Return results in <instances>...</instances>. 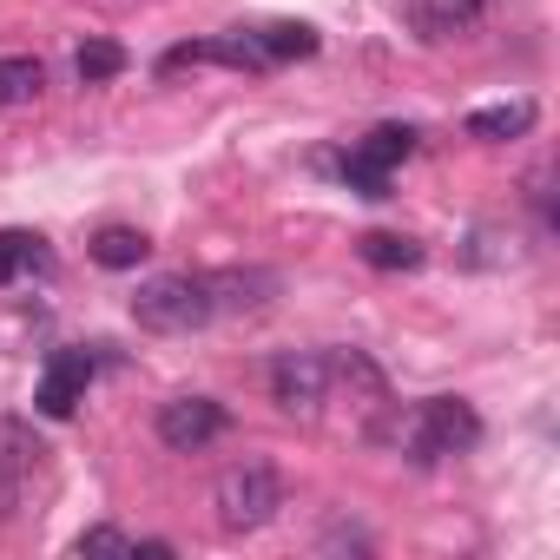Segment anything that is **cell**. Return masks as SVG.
Segmentation results:
<instances>
[{"mask_svg":"<svg viewBox=\"0 0 560 560\" xmlns=\"http://www.w3.org/2000/svg\"><path fill=\"white\" fill-rule=\"evenodd\" d=\"M132 317H139V330H159V337L205 330V324L218 317V304H211V277H191V270L152 277V284H139V298H132Z\"/></svg>","mask_w":560,"mask_h":560,"instance_id":"obj_1","label":"cell"},{"mask_svg":"<svg viewBox=\"0 0 560 560\" xmlns=\"http://www.w3.org/2000/svg\"><path fill=\"white\" fill-rule=\"evenodd\" d=\"M211 494H218V521L231 534H250L284 508V481H277V468H264V462H231Z\"/></svg>","mask_w":560,"mask_h":560,"instance_id":"obj_2","label":"cell"},{"mask_svg":"<svg viewBox=\"0 0 560 560\" xmlns=\"http://www.w3.org/2000/svg\"><path fill=\"white\" fill-rule=\"evenodd\" d=\"M481 442V416L462 402V396H429L409 422V448L416 462H442V455H462Z\"/></svg>","mask_w":560,"mask_h":560,"instance_id":"obj_3","label":"cell"},{"mask_svg":"<svg viewBox=\"0 0 560 560\" xmlns=\"http://www.w3.org/2000/svg\"><path fill=\"white\" fill-rule=\"evenodd\" d=\"M409 152H416V132H409V126H376V132L343 159L350 191H363V198H389V172H396Z\"/></svg>","mask_w":560,"mask_h":560,"instance_id":"obj_4","label":"cell"},{"mask_svg":"<svg viewBox=\"0 0 560 560\" xmlns=\"http://www.w3.org/2000/svg\"><path fill=\"white\" fill-rule=\"evenodd\" d=\"M270 396H277V409H291V416H317L324 396H330V357H317V350L277 357L270 363Z\"/></svg>","mask_w":560,"mask_h":560,"instance_id":"obj_5","label":"cell"},{"mask_svg":"<svg viewBox=\"0 0 560 560\" xmlns=\"http://www.w3.org/2000/svg\"><path fill=\"white\" fill-rule=\"evenodd\" d=\"M224 402H211V396H172L165 409H159V442L165 448H178V455H198L205 442H218L224 435Z\"/></svg>","mask_w":560,"mask_h":560,"instance_id":"obj_6","label":"cell"},{"mask_svg":"<svg viewBox=\"0 0 560 560\" xmlns=\"http://www.w3.org/2000/svg\"><path fill=\"white\" fill-rule=\"evenodd\" d=\"M86 383H93V357H86V350H60V357L47 363L40 389H34L40 416H73V409L86 402Z\"/></svg>","mask_w":560,"mask_h":560,"instance_id":"obj_7","label":"cell"},{"mask_svg":"<svg viewBox=\"0 0 560 560\" xmlns=\"http://www.w3.org/2000/svg\"><path fill=\"white\" fill-rule=\"evenodd\" d=\"M86 250H93V264H106V270H132V264H145V257H152V237H145V231H132V224H106Z\"/></svg>","mask_w":560,"mask_h":560,"instance_id":"obj_8","label":"cell"},{"mask_svg":"<svg viewBox=\"0 0 560 560\" xmlns=\"http://www.w3.org/2000/svg\"><path fill=\"white\" fill-rule=\"evenodd\" d=\"M47 86V67L34 54H8L0 60V106H34Z\"/></svg>","mask_w":560,"mask_h":560,"instance_id":"obj_9","label":"cell"},{"mask_svg":"<svg viewBox=\"0 0 560 560\" xmlns=\"http://www.w3.org/2000/svg\"><path fill=\"white\" fill-rule=\"evenodd\" d=\"M481 8H488V0H422L416 21H422V34H429V40H442V34L475 27V21H481Z\"/></svg>","mask_w":560,"mask_h":560,"instance_id":"obj_10","label":"cell"},{"mask_svg":"<svg viewBox=\"0 0 560 560\" xmlns=\"http://www.w3.org/2000/svg\"><path fill=\"white\" fill-rule=\"evenodd\" d=\"M534 126V106L527 100H514V106H481V113H468V132L475 139H521Z\"/></svg>","mask_w":560,"mask_h":560,"instance_id":"obj_11","label":"cell"},{"mask_svg":"<svg viewBox=\"0 0 560 560\" xmlns=\"http://www.w3.org/2000/svg\"><path fill=\"white\" fill-rule=\"evenodd\" d=\"M357 250H363V264H376V270H416V264H422V244H416V237H396V231H370Z\"/></svg>","mask_w":560,"mask_h":560,"instance_id":"obj_12","label":"cell"},{"mask_svg":"<svg viewBox=\"0 0 560 560\" xmlns=\"http://www.w3.org/2000/svg\"><path fill=\"white\" fill-rule=\"evenodd\" d=\"M257 40H264L270 67H277V60H311V54H317V34H311L304 21H277V27H257Z\"/></svg>","mask_w":560,"mask_h":560,"instance_id":"obj_13","label":"cell"},{"mask_svg":"<svg viewBox=\"0 0 560 560\" xmlns=\"http://www.w3.org/2000/svg\"><path fill=\"white\" fill-rule=\"evenodd\" d=\"M73 73H80L86 86H106V80L126 73V47H113V40H86V47L73 54Z\"/></svg>","mask_w":560,"mask_h":560,"instance_id":"obj_14","label":"cell"},{"mask_svg":"<svg viewBox=\"0 0 560 560\" xmlns=\"http://www.w3.org/2000/svg\"><path fill=\"white\" fill-rule=\"evenodd\" d=\"M40 455H47V448H40V435H34L27 422L0 416V462H14L21 475H34V468H40Z\"/></svg>","mask_w":560,"mask_h":560,"instance_id":"obj_15","label":"cell"},{"mask_svg":"<svg viewBox=\"0 0 560 560\" xmlns=\"http://www.w3.org/2000/svg\"><path fill=\"white\" fill-rule=\"evenodd\" d=\"M27 264H40V237L34 231H0V284L21 277Z\"/></svg>","mask_w":560,"mask_h":560,"instance_id":"obj_16","label":"cell"},{"mask_svg":"<svg viewBox=\"0 0 560 560\" xmlns=\"http://www.w3.org/2000/svg\"><path fill=\"white\" fill-rule=\"evenodd\" d=\"M73 553H132V540H126L119 527H86V534L73 540Z\"/></svg>","mask_w":560,"mask_h":560,"instance_id":"obj_17","label":"cell"},{"mask_svg":"<svg viewBox=\"0 0 560 560\" xmlns=\"http://www.w3.org/2000/svg\"><path fill=\"white\" fill-rule=\"evenodd\" d=\"M21 488H27V475H21L14 462H0V521H8V514L21 508Z\"/></svg>","mask_w":560,"mask_h":560,"instance_id":"obj_18","label":"cell"}]
</instances>
